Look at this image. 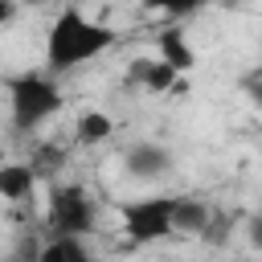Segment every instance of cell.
<instances>
[{"instance_id":"obj_1","label":"cell","mask_w":262,"mask_h":262,"mask_svg":"<svg viewBox=\"0 0 262 262\" xmlns=\"http://www.w3.org/2000/svg\"><path fill=\"white\" fill-rule=\"evenodd\" d=\"M115 45V29L102 25V20H90L86 12L78 8H66L53 16L49 25V37H45V66L53 74H66V70H78L86 66L90 57L106 53Z\"/></svg>"},{"instance_id":"obj_2","label":"cell","mask_w":262,"mask_h":262,"mask_svg":"<svg viewBox=\"0 0 262 262\" xmlns=\"http://www.w3.org/2000/svg\"><path fill=\"white\" fill-rule=\"evenodd\" d=\"M4 90H8V111H12L16 131H37L41 123H49L61 111V90L41 70H25V74L4 78Z\"/></svg>"},{"instance_id":"obj_3","label":"cell","mask_w":262,"mask_h":262,"mask_svg":"<svg viewBox=\"0 0 262 262\" xmlns=\"http://www.w3.org/2000/svg\"><path fill=\"white\" fill-rule=\"evenodd\" d=\"M45 221L53 233H90L94 229V196L82 184H49Z\"/></svg>"},{"instance_id":"obj_4","label":"cell","mask_w":262,"mask_h":262,"mask_svg":"<svg viewBox=\"0 0 262 262\" xmlns=\"http://www.w3.org/2000/svg\"><path fill=\"white\" fill-rule=\"evenodd\" d=\"M172 201L176 196H139L123 205V233L139 246L164 242L172 233Z\"/></svg>"},{"instance_id":"obj_5","label":"cell","mask_w":262,"mask_h":262,"mask_svg":"<svg viewBox=\"0 0 262 262\" xmlns=\"http://www.w3.org/2000/svg\"><path fill=\"white\" fill-rule=\"evenodd\" d=\"M123 164H127V172H131L135 180H160V176H168V172H172V151H168L164 143L139 139V143H131V147H127Z\"/></svg>"},{"instance_id":"obj_6","label":"cell","mask_w":262,"mask_h":262,"mask_svg":"<svg viewBox=\"0 0 262 262\" xmlns=\"http://www.w3.org/2000/svg\"><path fill=\"white\" fill-rule=\"evenodd\" d=\"M156 49H160V57H164L176 74H188V70L196 66V49L188 45L184 29H176V25H168V29L156 33Z\"/></svg>"},{"instance_id":"obj_7","label":"cell","mask_w":262,"mask_h":262,"mask_svg":"<svg viewBox=\"0 0 262 262\" xmlns=\"http://www.w3.org/2000/svg\"><path fill=\"white\" fill-rule=\"evenodd\" d=\"M33 188H37V172L29 168V160L0 164V196H4V201L20 205V201H29V196H33Z\"/></svg>"},{"instance_id":"obj_8","label":"cell","mask_w":262,"mask_h":262,"mask_svg":"<svg viewBox=\"0 0 262 262\" xmlns=\"http://www.w3.org/2000/svg\"><path fill=\"white\" fill-rule=\"evenodd\" d=\"M209 213H213L209 201H201V196H176V201H172V233L196 237V233L205 229Z\"/></svg>"},{"instance_id":"obj_9","label":"cell","mask_w":262,"mask_h":262,"mask_svg":"<svg viewBox=\"0 0 262 262\" xmlns=\"http://www.w3.org/2000/svg\"><path fill=\"white\" fill-rule=\"evenodd\" d=\"M86 258H90L86 233H53L37 254V262H86Z\"/></svg>"},{"instance_id":"obj_10","label":"cell","mask_w":262,"mask_h":262,"mask_svg":"<svg viewBox=\"0 0 262 262\" xmlns=\"http://www.w3.org/2000/svg\"><path fill=\"white\" fill-rule=\"evenodd\" d=\"M111 131H115V119H111L106 111H86V115H78V123H74V139H78L82 147H94V143L111 139Z\"/></svg>"},{"instance_id":"obj_11","label":"cell","mask_w":262,"mask_h":262,"mask_svg":"<svg viewBox=\"0 0 262 262\" xmlns=\"http://www.w3.org/2000/svg\"><path fill=\"white\" fill-rule=\"evenodd\" d=\"M66 164H70V151L57 147V143H37L33 156H29V168L37 172V180H53Z\"/></svg>"},{"instance_id":"obj_12","label":"cell","mask_w":262,"mask_h":262,"mask_svg":"<svg viewBox=\"0 0 262 262\" xmlns=\"http://www.w3.org/2000/svg\"><path fill=\"white\" fill-rule=\"evenodd\" d=\"M176 78H180V74H176V70H172L164 57H151L139 90H147V94H168V90H176Z\"/></svg>"},{"instance_id":"obj_13","label":"cell","mask_w":262,"mask_h":262,"mask_svg":"<svg viewBox=\"0 0 262 262\" xmlns=\"http://www.w3.org/2000/svg\"><path fill=\"white\" fill-rule=\"evenodd\" d=\"M196 237H201V242H209V246H225V242H229V217H221V213L213 209V213H209V221H205V229H201Z\"/></svg>"},{"instance_id":"obj_14","label":"cell","mask_w":262,"mask_h":262,"mask_svg":"<svg viewBox=\"0 0 262 262\" xmlns=\"http://www.w3.org/2000/svg\"><path fill=\"white\" fill-rule=\"evenodd\" d=\"M143 8L164 12V16H188V12L205 8V0H143Z\"/></svg>"},{"instance_id":"obj_15","label":"cell","mask_w":262,"mask_h":262,"mask_svg":"<svg viewBox=\"0 0 262 262\" xmlns=\"http://www.w3.org/2000/svg\"><path fill=\"white\" fill-rule=\"evenodd\" d=\"M147 61H151V57H135V61L127 66V78H123V82L139 90V86H143V74H147Z\"/></svg>"},{"instance_id":"obj_16","label":"cell","mask_w":262,"mask_h":262,"mask_svg":"<svg viewBox=\"0 0 262 262\" xmlns=\"http://www.w3.org/2000/svg\"><path fill=\"white\" fill-rule=\"evenodd\" d=\"M246 94H250V102L254 106H262V70H254V74H246Z\"/></svg>"},{"instance_id":"obj_17","label":"cell","mask_w":262,"mask_h":262,"mask_svg":"<svg viewBox=\"0 0 262 262\" xmlns=\"http://www.w3.org/2000/svg\"><path fill=\"white\" fill-rule=\"evenodd\" d=\"M37 254H41V242H37L33 233H25V237H20V246H16V258H29V262H37Z\"/></svg>"},{"instance_id":"obj_18","label":"cell","mask_w":262,"mask_h":262,"mask_svg":"<svg viewBox=\"0 0 262 262\" xmlns=\"http://www.w3.org/2000/svg\"><path fill=\"white\" fill-rule=\"evenodd\" d=\"M246 242H250L254 250H262V213H254V217L246 221Z\"/></svg>"},{"instance_id":"obj_19","label":"cell","mask_w":262,"mask_h":262,"mask_svg":"<svg viewBox=\"0 0 262 262\" xmlns=\"http://www.w3.org/2000/svg\"><path fill=\"white\" fill-rule=\"evenodd\" d=\"M16 16V0H0V25H8Z\"/></svg>"},{"instance_id":"obj_20","label":"cell","mask_w":262,"mask_h":262,"mask_svg":"<svg viewBox=\"0 0 262 262\" xmlns=\"http://www.w3.org/2000/svg\"><path fill=\"white\" fill-rule=\"evenodd\" d=\"M20 4H29V8H45V4H53V0H20Z\"/></svg>"},{"instance_id":"obj_21","label":"cell","mask_w":262,"mask_h":262,"mask_svg":"<svg viewBox=\"0 0 262 262\" xmlns=\"http://www.w3.org/2000/svg\"><path fill=\"white\" fill-rule=\"evenodd\" d=\"M258 70H262V66H258Z\"/></svg>"}]
</instances>
